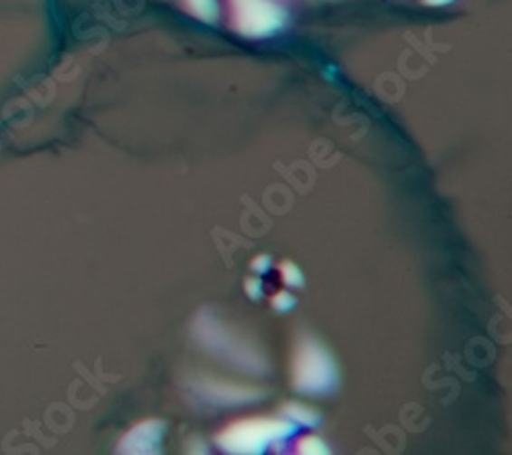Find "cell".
Returning <instances> with one entry per match:
<instances>
[{"label":"cell","mask_w":512,"mask_h":455,"mask_svg":"<svg viewBox=\"0 0 512 455\" xmlns=\"http://www.w3.org/2000/svg\"><path fill=\"white\" fill-rule=\"evenodd\" d=\"M338 367L328 349L314 337H301L291 361L293 388L308 396H326L338 388Z\"/></svg>","instance_id":"1"},{"label":"cell","mask_w":512,"mask_h":455,"mask_svg":"<svg viewBox=\"0 0 512 455\" xmlns=\"http://www.w3.org/2000/svg\"><path fill=\"white\" fill-rule=\"evenodd\" d=\"M296 433V425L287 419H246L232 422L217 435V445L228 453H265L270 447Z\"/></svg>","instance_id":"2"},{"label":"cell","mask_w":512,"mask_h":455,"mask_svg":"<svg viewBox=\"0 0 512 455\" xmlns=\"http://www.w3.org/2000/svg\"><path fill=\"white\" fill-rule=\"evenodd\" d=\"M232 23L244 37H270L287 25V11L275 0H230Z\"/></svg>","instance_id":"3"},{"label":"cell","mask_w":512,"mask_h":455,"mask_svg":"<svg viewBox=\"0 0 512 455\" xmlns=\"http://www.w3.org/2000/svg\"><path fill=\"white\" fill-rule=\"evenodd\" d=\"M197 333L204 338V343L209 345V349L220 353L223 359L236 361L240 369L251 367L254 372H259L261 365H265V361L256 355V351L248 349V346L240 341V337L232 335L230 330L223 328L222 324L215 322L213 318H207V316L199 318Z\"/></svg>","instance_id":"4"},{"label":"cell","mask_w":512,"mask_h":455,"mask_svg":"<svg viewBox=\"0 0 512 455\" xmlns=\"http://www.w3.org/2000/svg\"><path fill=\"white\" fill-rule=\"evenodd\" d=\"M162 435H165V422L144 421L134 427L121 439L119 453H158L162 450Z\"/></svg>","instance_id":"5"},{"label":"cell","mask_w":512,"mask_h":455,"mask_svg":"<svg viewBox=\"0 0 512 455\" xmlns=\"http://www.w3.org/2000/svg\"><path fill=\"white\" fill-rule=\"evenodd\" d=\"M201 396L217 404H244V403H254L261 398V392L251 390V388H240V385L223 384V382H201L199 385Z\"/></svg>","instance_id":"6"},{"label":"cell","mask_w":512,"mask_h":455,"mask_svg":"<svg viewBox=\"0 0 512 455\" xmlns=\"http://www.w3.org/2000/svg\"><path fill=\"white\" fill-rule=\"evenodd\" d=\"M283 414L287 421L293 422V425H301V427H316L318 422H320V414L312 411V408L298 404V403L287 404L283 408Z\"/></svg>","instance_id":"7"},{"label":"cell","mask_w":512,"mask_h":455,"mask_svg":"<svg viewBox=\"0 0 512 455\" xmlns=\"http://www.w3.org/2000/svg\"><path fill=\"white\" fill-rule=\"evenodd\" d=\"M187 11L204 23H215L220 19V5L217 0H185Z\"/></svg>","instance_id":"8"},{"label":"cell","mask_w":512,"mask_h":455,"mask_svg":"<svg viewBox=\"0 0 512 455\" xmlns=\"http://www.w3.org/2000/svg\"><path fill=\"white\" fill-rule=\"evenodd\" d=\"M281 277L283 283L289 285V288H301V285H304V273L299 271L296 263H289V261H285L281 265Z\"/></svg>","instance_id":"9"},{"label":"cell","mask_w":512,"mask_h":455,"mask_svg":"<svg viewBox=\"0 0 512 455\" xmlns=\"http://www.w3.org/2000/svg\"><path fill=\"white\" fill-rule=\"evenodd\" d=\"M298 453H318V455H322V453H328L330 450L326 447V443L322 441L320 437H316V435H308L301 439V441L298 443Z\"/></svg>","instance_id":"10"},{"label":"cell","mask_w":512,"mask_h":455,"mask_svg":"<svg viewBox=\"0 0 512 455\" xmlns=\"http://www.w3.org/2000/svg\"><path fill=\"white\" fill-rule=\"evenodd\" d=\"M270 304H273L277 312H289L291 308L296 306V298H293L289 291H279V294H275L273 299H270Z\"/></svg>","instance_id":"11"},{"label":"cell","mask_w":512,"mask_h":455,"mask_svg":"<svg viewBox=\"0 0 512 455\" xmlns=\"http://www.w3.org/2000/svg\"><path fill=\"white\" fill-rule=\"evenodd\" d=\"M244 289H246V294L251 299H261V296H262V283H261V280H256V277H248L246 283H244Z\"/></svg>","instance_id":"12"},{"label":"cell","mask_w":512,"mask_h":455,"mask_svg":"<svg viewBox=\"0 0 512 455\" xmlns=\"http://www.w3.org/2000/svg\"><path fill=\"white\" fill-rule=\"evenodd\" d=\"M270 269V257L269 254H259V257H256L254 261H252V271H256V273H267Z\"/></svg>","instance_id":"13"},{"label":"cell","mask_w":512,"mask_h":455,"mask_svg":"<svg viewBox=\"0 0 512 455\" xmlns=\"http://www.w3.org/2000/svg\"><path fill=\"white\" fill-rule=\"evenodd\" d=\"M424 5H429V6H445L449 3H453V0H422Z\"/></svg>","instance_id":"14"}]
</instances>
